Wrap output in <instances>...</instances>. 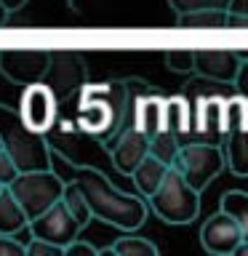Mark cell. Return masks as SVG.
Instances as JSON below:
<instances>
[{"label": "cell", "instance_id": "obj_1", "mask_svg": "<svg viewBox=\"0 0 248 256\" xmlns=\"http://www.w3.org/2000/svg\"><path fill=\"white\" fill-rule=\"evenodd\" d=\"M72 182L83 192L91 219H99L123 232H136L147 222L150 206L136 192H123L96 166H72Z\"/></svg>", "mask_w": 248, "mask_h": 256}, {"label": "cell", "instance_id": "obj_2", "mask_svg": "<svg viewBox=\"0 0 248 256\" xmlns=\"http://www.w3.org/2000/svg\"><path fill=\"white\" fill-rule=\"evenodd\" d=\"M0 144L14 160L16 171H48L54 168V152L46 134L32 131L19 118V110L0 104Z\"/></svg>", "mask_w": 248, "mask_h": 256}, {"label": "cell", "instance_id": "obj_3", "mask_svg": "<svg viewBox=\"0 0 248 256\" xmlns=\"http://www.w3.org/2000/svg\"><path fill=\"white\" fill-rule=\"evenodd\" d=\"M144 200L166 224H190L200 214V192L192 190L174 166H168L155 192H150Z\"/></svg>", "mask_w": 248, "mask_h": 256}, {"label": "cell", "instance_id": "obj_4", "mask_svg": "<svg viewBox=\"0 0 248 256\" xmlns=\"http://www.w3.org/2000/svg\"><path fill=\"white\" fill-rule=\"evenodd\" d=\"M171 166L184 176V182H187L192 190L203 192L208 184L224 171L222 144L198 142V139L179 142V150H176V158H174Z\"/></svg>", "mask_w": 248, "mask_h": 256}, {"label": "cell", "instance_id": "obj_5", "mask_svg": "<svg viewBox=\"0 0 248 256\" xmlns=\"http://www.w3.org/2000/svg\"><path fill=\"white\" fill-rule=\"evenodd\" d=\"M6 187L19 200L27 219H35L38 214H43L48 206H54L62 198L64 179L54 168H48V171H19Z\"/></svg>", "mask_w": 248, "mask_h": 256}, {"label": "cell", "instance_id": "obj_6", "mask_svg": "<svg viewBox=\"0 0 248 256\" xmlns=\"http://www.w3.org/2000/svg\"><path fill=\"white\" fill-rule=\"evenodd\" d=\"M40 83L56 96V102L64 104L83 88V83H88V64L75 51H51Z\"/></svg>", "mask_w": 248, "mask_h": 256}, {"label": "cell", "instance_id": "obj_7", "mask_svg": "<svg viewBox=\"0 0 248 256\" xmlns=\"http://www.w3.org/2000/svg\"><path fill=\"white\" fill-rule=\"evenodd\" d=\"M19 118L27 123L32 131L48 134L56 126V118H59V102L56 96L48 91L43 83H30L24 86L22 102H19Z\"/></svg>", "mask_w": 248, "mask_h": 256}, {"label": "cell", "instance_id": "obj_8", "mask_svg": "<svg viewBox=\"0 0 248 256\" xmlns=\"http://www.w3.org/2000/svg\"><path fill=\"white\" fill-rule=\"evenodd\" d=\"M224 96L219 94H198L195 96V120H192L190 136L187 139H198V142H211V144H222L227 136V123H224Z\"/></svg>", "mask_w": 248, "mask_h": 256}, {"label": "cell", "instance_id": "obj_9", "mask_svg": "<svg viewBox=\"0 0 248 256\" xmlns=\"http://www.w3.org/2000/svg\"><path fill=\"white\" fill-rule=\"evenodd\" d=\"M27 230H30V235L43 238V240H48V243H56V246L64 248L70 240H75L80 235L83 227L72 219V214L64 208L62 200H56V203L48 206L43 214H38L35 219L27 222Z\"/></svg>", "mask_w": 248, "mask_h": 256}, {"label": "cell", "instance_id": "obj_10", "mask_svg": "<svg viewBox=\"0 0 248 256\" xmlns=\"http://www.w3.org/2000/svg\"><path fill=\"white\" fill-rule=\"evenodd\" d=\"M248 240V232L227 214H214L208 216L206 224L200 227V246L214 256H230L238 243Z\"/></svg>", "mask_w": 248, "mask_h": 256}, {"label": "cell", "instance_id": "obj_11", "mask_svg": "<svg viewBox=\"0 0 248 256\" xmlns=\"http://www.w3.org/2000/svg\"><path fill=\"white\" fill-rule=\"evenodd\" d=\"M192 72L198 78L214 80L222 86H232V78L240 67V62L248 59L246 51H227V48H206V51H192Z\"/></svg>", "mask_w": 248, "mask_h": 256}, {"label": "cell", "instance_id": "obj_12", "mask_svg": "<svg viewBox=\"0 0 248 256\" xmlns=\"http://www.w3.org/2000/svg\"><path fill=\"white\" fill-rule=\"evenodd\" d=\"M51 51H0V75L14 86L40 83Z\"/></svg>", "mask_w": 248, "mask_h": 256}, {"label": "cell", "instance_id": "obj_13", "mask_svg": "<svg viewBox=\"0 0 248 256\" xmlns=\"http://www.w3.org/2000/svg\"><path fill=\"white\" fill-rule=\"evenodd\" d=\"M147 147H150V139L144 136L139 128H128V131H123L118 136L115 142L107 147V155H110V163L112 168H115L118 174L128 176L136 168V163L147 155Z\"/></svg>", "mask_w": 248, "mask_h": 256}, {"label": "cell", "instance_id": "obj_14", "mask_svg": "<svg viewBox=\"0 0 248 256\" xmlns=\"http://www.w3.org/2000/svg\"><path fill=\"white\" fill-rule=\"evenodd\" d=\"M190 128H192V104H190V96H182V94L168 96L166 107H163V131L174 134L179 142H187Z\"/></svg>", "mask_w": 248, "mask_h": 256}, {"label": "cell", "instance_id": "obj_15", "mask_svg": "<svg viewBox=\"0 0 248 256\" xmlns=\"http://www.w3.org/2000/svg\"><path fill=\"white\" fill-rule=\"evenodd\" d=\"M222 155L224 166L235 176H248V134L243 128H230L222 142Z\"/></svg>", "mask_w": 248, "mask_h": 256}, {"label": "cell", "instance_id": "obj_16", "mask_svg": "<svg viewBox=\"0 0 248 256\" xmlns=\"http://www.w3.org/2000/svg\"><path fill=\"white\" fill-rule=\"evenodd\" d=\"M163 107H166V99L155 91L144 94L139 104H136V128L147 139L163 131Z\"/></svg>", "mask_w": 248, "mask_h": 256}, {"label": "cell", "instance_id": "obj_17", "mask_svg": "<svg viewBox=\"0 0 248 256\" xmlns=\"http://www.w3.org/2000/svg\"><path fill=\"white\" fill-rule=\"evenodd\" d=\"M166 171H168V166L160 163L158 158H152L150 152H147V155L136 163L134 171L128 174V176H131V182H134V187H136V195L147 198L150 192H155V187L160 184V179H163Z\"/></svg>", "mask_w": 248, "mask_h": 256}, {"label": "cell", "instance_id": "obj_18", "mask_svg": "<svg viewBox=\"0 0 248 256\" xmlns=\"http://www.w3.org/2000/svg\"><path fill=\"white\" fill-rule=\"evenodd\" d=\"M27 214L19 206V200L11 195V190H0V235H19L27 230Z\"/></svg>", "mask_w": 248, "mask_h": 256}, {"label": "cell", "instance_id": "obj_19", "mask_svg": "<svg viewBox=\"0 0 248 256\" xmlns=\"http://www.w3.org/2000/svg\"><path fill=\"white\" fill-rule=\"evenodd\" d=\"M176 24L187 30H224L227 27V11H222V8H203V11L176 14Z\"/></svg>", "mask_w": 248, "mask_h": 256}, {"label": "cell", "instance_id": "obj_20", "mask_svg": "<svg viewBox=\"0 0 248 256\" xmlns=\"http://www.w3.org/2000/svg\"><path fill=\"white\" fill-rule=\"evenodd\" d=\"M99 254H115V256H158V246L152 243V240H147V238L128 232V235L118 238L110 248H104V251H99Z\"/></svg>", "mask_w": 248, "mask_h": 256}, {"label": "cell", "instance_id": "obj_21", "mask_svg": "<svg viewBox=\"0 0 248 256\" xmlns=\"http://www.w3.org/2000/svg\"><path fill=\"white\" fill-rule=\"evenodd\" d=\"M62 203L64 208L72 214V219H75L80 227H86L88 222H91V211H88V203H86V198H83V192H80V187L75 182H64V190H62Z\"/></svg>", "mask_w": 248, "mask_h": 256}, {"label": "cell", "instance_id": "obj_22", "mask_svg": "<svg viewBox=\"0 0 248 256\" xmlns=\"http://www.w3.org/2000/svg\"><path fill=\"white\" fill-rule=\"evenodd\" d=\"M219 211L232 216L248 232V195H246V190H227L219 198Z\"/></svg>", "mask_w": 248, "mask_h": 256}, {"label": "cell", "instance_id": "obj_23", "mask_svg": "<svg viewBox=\"0 0 248 256\" xmlns=\"http://www.w3.org/2000/svg\"><path fill=\"white\" fill-rule=\"evenodd\" d=\"M176 150H179V139H176L174 134L160 131V134H155V136H150V147H147V152H150L152 158H158L160 163L171 166L174 158H176Z\"/></svg>", "mask_w": 248, "mask_h": 256}, {"label": "cell", "instance_id": "obj_24", "mask_svg": "<svg viewBox=\"0 0 248 256\" xmlns=\"http://www.w3.org/2000/svg\"><path fill=\"white\" fill-rule=\"evenodd\" d=\"M192 59H195V54L190 48H168L163 54L166 67L176 75H192Z\"/></svg>", "mask_w": 248, "mask_h": 256}, {"label": "cell", "instance_id": "obj_25", "mask_svg": "<svg viewBox=\"0 0 248 256\" xmlns=\"http://www.w3.org/2000/svg\"><path fill=\"white\" fill-rule=\"evenodd\" d=\"M224 123H227V131L246 126V96L235 94L232 99L224 102Z\"/></svg>", "mask_w": 248, "mask_h": 256}, {"label": "cell", "instance_id": "obj_26", "mask_svg": "<svg viewBox=\"0 0 248 256\" xmlns=\"http://www.w3.org/2000/svg\"><path fill=\"white\" fill-rule=\"evenodd\" d=\"M230 0H168L174 14H187V11H203V8H222L227 11Z\"/></svg>", "mask_w": 248, "mask_h": 256}, {"label": "cell", "instance_id": "obj_27", "mask_svg": "<svg viewBox=\"0 0 248 256\" xmlns=\"http://www.w3.org/2000/svg\"><path fill=\"white\" fill-rule=\"evenodd\" d=\"M24 256H64V248L56 243H48L43 238L30 235V240L24 243Z\"/></svg>", "mask_w": 248, "mask_h": 256}, {"label": "cell", "instance_id": "obj_28", "mask_svg": "<svg viewBox=\"0 0 248 256\" xmlns=\"http://www.w3.org/2000/svg\"><path fill=\"white\" fill-rule=\"evenodd\" d=\"M0 256H24V243L16 235H0Z\"/></svg>", "mask_w": 248, "mask_h": 256}, {"label": "cell", "instance_id": "obj_29", "mask_svg": "<svg viewBox=\"0 0 248 256\" xmlns=\"http://www.w3.org/2000/svg\"><path fill=\"white\" fill-rule=\"evenodd\" d=\"M16 174H19V171H16L14 160L8 158V152L3 147H0V184H3V187H6V184H11V179Z\"/></svg>", "mask_w": 248, "mask_h": 256}, {"label": "cell", "instance_id": "obj_30", "mask_svg": "<svg viewBox=\"0 0 248 256\" xmlns=\"http://www.w3.org/2000/svg\"><path fill=\"white\" fill-rule=\"evenodd\" d=\"M70 254H86V256H99V251L91 246V243H86V240H80V238H75V240H70L67 246H64V256H70Z\"/></svg>", "mask_w": 248, "mask_h": 256}, {"label": "cell", "instance_id": "obj_31", "mask_svg": "<svg viewBox=\"0 0 248 256\" xmlns=\"http://www.w3.org/2000/svg\"><path fill=\"white\" fill-rule=\"evenodd\" d=\"M227 11H230V14L248 16V0H230V3H227Z\"/></svg>", "mask_w": 248, "mask_h": 256}, {"label": "cell", "instance_id": "obj_32", "mask_svg": "<svg viewBox=\"0 0 248 256\" xmlns=\"http://www.w3.org/2000/svg\"><path fill=\"white\" fill-rule=\"evenodd\" d=\"M0 3H3L6 8H8V11H19V8H24V3H27V0H0Z\"/></svg>", "mask_w": 248, "mask_h": 256}, {"label": "cell", "instance_id": "obj_33", "mask_svg": "<svg viewBox=\"0 0 248 256\" xmlns=\"http://www.w3.org/2000/svg\"><path fill=\"white\" fill-rule=\"evenodd\" d=\"M8 16H11V11H8V8L0 3V27H6V24H8Z\"/></svg>", "mask_w": 248, "mask_h": 256}, {"label": "cell", "instance_id": "obj_34", "mask_svg": "<svg viewBox=\"0 0 248 256\" xmlns=\"http://www.w3.org/2000/svg\"><path fill=\"white\" fill-rule=\"evenodd\" d=\"M0 190H3V184H0Z\"/></svg>", "mask_w": 248, "mask_h": 256}, {"label": "cell", "instance_id": "obj_35", "mask_svg": "<svg viewBox=\"0 0 248 256\" xmlns=\"http://www.w3.org/2000/svg\"><path fill=\"white\" fill-rule=\"evenodd\" d=\"M0 147H3V144H0Z\"/></svg>", "mask_w": 248, "mask_h": 256}]
</instances>
